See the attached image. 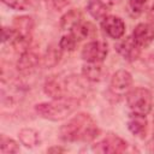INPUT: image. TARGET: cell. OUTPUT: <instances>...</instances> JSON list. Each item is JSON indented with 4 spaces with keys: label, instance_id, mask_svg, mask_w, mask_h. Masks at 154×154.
Returning a JSON list of instances; mask_svg holds the SVG:
<instances>
[{
    "label": "cell",
    "instance_id": "obj_11",
    "mask_svg": "<svg viewBox=\"0 0 154 154\" xmlns=\"http://www.w3.org/2000/svg\"><path fill=\"white\" fill-rule=\"evenodd\" d=\"M128 128L131 131V134L135 135L136 137L144 138L148 129V122L146 116L131 112V114L128 118Z\"/></svg>",
    "mask_w": 154,
    "mask_h": 154
},
{
    "label": "cell",
    "instance_id": "obj_1",
    "mask_svg": "<svg viewBox=\"0 0 154 154\" xmlns=\"http://www.w3.org/2000/svg\"><path fill=\"white\" fill-rule=\"evenodd\" d=\"M99 126L91 116L78 113L60 128V138L65 142H90L99 136Z\"/></svg>",
    "mask_w": 154,
    "mask_h": 154
},
{
    "label": "cell",
    "instance_id": "obj_24",
    "mask_svg": "<svg viewBox=\"0 0 154 154\" xmlns=\"http://www.w3.org/2000/svg\"><path fill=\"white\" fill-rule=\"evenodd\" d=\"M47 1H48L49 5H51L53 8H55V10H61V8L66 7V6L71 2V0H47Z\"/></svg>",
    "mask_w": 154,
    "mask_h": 154
},
{
    "label": "cell",
    "instance_id": "obj_10",
    "mask_svg": "<svg viewBox=\"0 0 154 154\" xmlns=\"http://www.w3.org/2000/svg\"><path fill=\"white\" fill-rule=\"evenodd\" d=\"M118 53L126 60L129 61H132L135 60L138 55H140V49L141 47L135 42V40L132 38V36H129V37H125V38H122L117 46H116Z\"/></svg>",
    "mask_w": 154,
    "mask_h": 154
},
{
    "label": "cell",
    "instance_id": "obj_5",
    "mask_svg": "<svg viewBox=\"0 0 154 154\" xmlns=\"http://www.w3.org/2000/svg\"><path fill=\"white\" fill-rule=\"evenodd\" d=\"M126 148H128V143L123 138H120L117 135L109 134L100 142L95 143L91 149L100 154H117L125 152Z\"/></svg>",
    "mask_w": 154,
    "mask_h": 154
},
{
    "label": "cell",
    "instance_id": "obj_3",
    "mask_svg": "<svg viewBox=\"0 0 154 154\" xmlns=\"http://www.w3.org/2000/svg\"><path fill=\"white\" fill-rule=\"evenodd\" d=\"M77 100L75 99H54L48 102L37 103L35 106L36 113L48 120H61L75 112L77 106Z\"/></svg>",
    "mask_w": 154,
    "mask_h": 154
},
{
    "label": "cell",
    "instance_id": "obj_23",
    "mask_svg": "<svg viewBox=\"0 0 154 154\" xmlns=\"http://www.w3.org/2000/svg\"><path fill=\"white\" fill-rule=\"evenodd\" d=\"M5 5L13 10H24L28 5V0H1Z\"/></svg>",
    "mask_w": 154,
    "mask_h": 154
},
{
    "label": "cell",
    "instance_id": "obj_6",
    "mask_svg": "<svg viewBox=\"0 0 154 154\" xmlns=\"http://www.w3.org/2000/svg\"><path fill=\"white\" fill-rule=\"evenodd\" d=\"M108 47L102 41H90L82 48V59L87 63H102L107 57Z\"/></svg>",
    "mask_w": 154,
    "mask_h": 154
},
{
    "label": "cell",
    "instance_id": "obj_19",
    "mask_svg": "<svg viewBox=\"0 0 154 154\" xmlns=\"http://www.w3.org/2000/svg\"><path fill=\"white\" fill-rule=\"evenodd\" d=\"M17 152H19L18 143L12 138L6 137L5 135H1V137H0V153L1 154H13Z\"/></svg>",
    "mask_w": 154,
    "mask_h": 154
},
{
    "label": "cell",
    "instance_id": "obj_17",
    "mask_svg": "<svg viewBox=\"0 0 154 154\" xmlns=\"http://www.w3.org/2000/svg\"><path fill=\"white\" fill-rule=\"evenodd\" d=\"M69 32H71V34L78 40V42H79V41H82V40H84V38L90 37V36L95 32V28H94L93 24H90V23H88V22H82V23H79L76 28H73V29H72L71 31H69Z\"/></svg>",
    "mask_w": 154,
    "mask_h": 154
},
{
    "label": "cell",
    "instance_id": "obj_16",
    "mask_svg": "<svg viewBox=\"0 0 154 154\" xmlns=\"http://www.w3.org/2000/svg\"><path fill=\"white\" fill-rule=\"evenodd\" d=\"M19 141L26 148H34L40 143V135L34 129H23L18 134Z\"/></svg>",
    "mask_w": 154,
    "mask_h": 154
},
{
    "label": "cell",
    "instance_id": "obj_13",
    "mask_svg": "<svg viewBox=\"0 0 154 154\" xmlns=\"http://www.w3.org/2000/svg\"><path fill=\"white\" fill-rule=\"evenodd\" d=\"M83 22V14L81 12V10L78 8H73L70 10L69 12H66L60 20V28L64 31H71L73 28H76L79 23Z\"/></svg>",
    "mask_w": 154,
    "mask_h": 154
},
{
    "label": "cell",
    "instance_id": "obj_26",
    "mask_svg": "<svg viewBox=\"0 0 154 154\" xmlns=\"http://www.w3.org/2000/svg\"><path fill=\"white\" fill-rule=\"evenodd\" d=\"M47 152H49V153H60V152H65V149L64 148H60V147H52Z\"/></svg>",
    "mask_w": 154,
    "mask_h": 154
},
{
    "label": "cell",
    "instance_id": "obj_14",
    "mask_svg": "<svg viewBox=\"0 0 154 154\" xmlns=\"http://www.w3.org/2000/svg\"><path fill=\"white\" fill-rule=\"evenodd\" d=\"M103 66L100 63H88L82 69V75L87 81L99 82L103 77Z\"/></svg>",
    "mask_w": 154,
    "mask_h": 154
},
{
    "label": "cell",
    "instance_id": "obj_9",
    "mask_svg": "<svg viewBox=\"0 0 154 154\" xmlns=\"http://www.w3.org/2000/svg\"><path fill=\"white\" fill-rule=\"evenodd\" d=\"M132 38L141 47L146 48L154 41V26L148 23H140L135 26Z\"/></svg>",
    "mask_w": 154,
    "mask_h": 154
},
{
    "label": "cell",
    "instance_id": "obj_15",
    "mask_svg": "<svg viewBox=\"0 0 154 154\" xmlns=\"http://www.w3.org/2000/svg\"><path fill=\"white\" fill-rule=\"evenodd\" d=\"M37 63H38V57L34 52L26 49L25 52H23L19 55L17 66H18V70H20L23 72H28V71L32 70L37 65Z\"/></svg>",
    "mask_w": 154,
    "mask_h": 154
},
{
    "label": "cell",
    "instance_id": "obj_20",
    "mask_svg": "<svg viewBox=\"0 0 154 154\" xmlns=\"http://www.w3.org/2000/svg\"><path fill=\"white\" fill-rule=\"evenodd\" d=\"M78 45V40L71 34L67 32L66 35H64L60 41H59V48L64 52H71L76 48V46Z\"/></svg>",
    "mask_w": 154,
    "mask_h": 154
},
{
    "label": "cell",
    "instance_id": "obj_12",
    "mask_svg": "<svg viewBox=\"0 0 154 154\" xmlns=\"http://www.w3.org/2000/svg\"><path fill=\"white\" fill-rule=\"evenodd\" d=\"M112 0H88L87 10L89 14L95 19H102L108 16L112 8Z\"/></svg>",
    "mask_w": 154,
    "mask_h": 154
},
{
    "label": "cell",
    "instance_id": "obj_2",
    "mask_svg": "<svg viewBox=\"0 0 154 154\" xmlns=\"http://www.w3.org/2000/svg\"><path fill=\"white\" fill-rule=\"evenodd\" d=\"M45 91L53 99H77L84 94V84L77 76H53L45 83Z\"/></svg>",
    "mask_w": 154,
    "mask_h": 154
},
{
    "label": "cell",
    "instance_id": "obj_21",
    "mask_svg": "<svg viewBox=\"0 0 154 154\" xmlns=\"http://www.w3.org/2000/svg\"><path fill=\"white\" fill-rule=\"evenodd\" d=\"M60 54H61V49L60 48H48L47 53H46V57H45V64L46 66H54L59 63L60 60Z\"/></svg>",
    "mask_w": 154,
    "mask_h": 154
},
{
    "label": "cell",
    "instance_id": "obj_18",
    "mask_svg": "<svg viewBox=\"0 0 154 154\" xmlns=\"http://www.w3.org/2000/svg\"><path fill=\"white\" fill-rule=\"evenodd\" d=\"M14 29L24 37L30 38V32L32 29V20L30 17H18L14 19Z\"/></svg>",
    "mask_w": 154,
    "mask_h": 154
},
{
    "label": "cell",
    "instance_id": "obj_4",
    "mask_svg": "<svg viewBox=\"0 0 154 154\" xmlns=\"http://www.w3.org/2000/svg\"><path fill=\"white\" fill-rule=\"evenodd\" d=\"M126 101L131 112L144 116L150 112L153 106V96L147 88L131 89L126 95Z\"/></svg>",
    "mask_w": 154,
    "mask_h": 154
},
{
    "label": "cell",
    "instance_id": "obj_8",
    "mask_svg": "<svg viewBox=\"0 0 154 154\" xmlns=\"http://www.w3.org/2000/svg\"><path fill=\"white\" fill-rule=\"evenodd\" d=\"M102 30L112 38L119 40L125 32V23L117 16H106L101 20Z\"/></svg>",
    "mask_w": 154,
    "mask_h": 154
},
{
    "label": "cell",
    "instance_id": "obj_22",
    "mask_svg": "<svg viewBox=\"0 0 154 154\" xmlns=\"http://www.w3.org/2000/svg\"><path fill=\"white\" fill-rule=\"evenodd\" d=\"M147 2H148V0H129V6H128V8H129L130 14H131L132 17L140 16V14L143 12V10H144Z\"/></svg>",
    "mask_w": 154,
    "mask_h": 154
},
{
    "label": "cell",
    "instance_id": "obj_7",
    "mask_svg": "<svg viewBox=\"0 0 154 154\" xmlns=\"http://www.w3.org/2000/svg\"><path fill=\"white\" fill-rule=\"evenodd\" d=\"M131 85H132V77H131L130 72H128L126 70L117 71L112 76L111 83H109L111 91L118 96H122V95L129 93Z\"/></svg>",
    "mask_w": 154,
    "mask_h": 154
},
{
    "label": "cell",
    "instance_id": "obj_25",
    "mask_svg": "<svg viewBox=\"0 0 154 154\" xmlns=\"http://www.w3.org/2000/svg\"><path fill=\"white\" fill-rule=\"evenodd\" d=\"M148 19H149V22L153 24V26H154V5L150 7V10H149V12H148Z\"/></svg>",
    "mask_w": 154,
    "mask_h": 154
}]
</instances>
